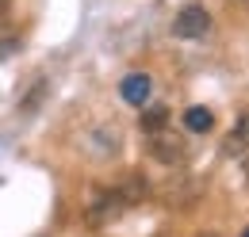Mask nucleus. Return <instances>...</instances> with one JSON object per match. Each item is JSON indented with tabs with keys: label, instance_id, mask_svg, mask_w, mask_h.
Returning a JSON list of instances; mask_svg holds the SVG:
<instances>
[{
	"label": "nucleus",
	"instance_id": "7",
	"mask_svg": "<svg viewBox=\"0 0 249 237\" xmlns=\"http://www.w3.org/2000/svg\"><path fill=\"white\" fill-rule=\"evenodd\" d=\"M146 191H150V187H146V180H138V176H130V180H123V184H119V195H123L126 207L142 203V199H146Z\"/></svg>",
	"mask_w": 249,
	"mask_h": 237
},
{
	"label": "nucleus",
	"instance_id": "11",
	"mask_svg": "<svg viewBox=\"0 0 249 237\" xmlns=\"http://www.w3.org/2000/svg\"><path fill=\"white\" fill-rule=\"evenodd\" d=\"M242 4H246V8H249V0H242Z\"/></svg>",
	"mask_w": 249,
	"mask_h": 237
},
{
	"label": "nucleus",
	"instance_id": "6",
	"mask_svg": "<svg viewBox=\"0 0 249 237\" xmlns=\"http://www.w3.org/2000/svg\"><path fill=\"white\" fill-rule=\"evenodd\" d=\"M184 126H188V130H196V134H207V130L215 126V111L203 107V103H196V107H188V111H184Z\"/></svg>",
	"mask_w": 249,
	"mask_h": 237
},
{
	"label": "nucleus",
	"instance_id": "8",
	"mask_svg": "<svg viewBox=\"0 0 249 237\" xmlns=\"http://www.w3.org/2000/svg\"><path fill=\"white\" fill-rule=\"evenodd\" d=\"M169 122V107H161V103H154V107H146L142 111V130L150 134V130H161Z\"/></svg>",
	"mask_w": 249,
	"mask_h": 237
},
{
	"label": "nucleus",
	"instance_id": "1",
	"mask_svg": "<svg viewBox=\"0 0 249 237\" xmlns=\"http://www.w3.org/2000/svg\"><path fill=\"white\" fill-rule=\"evenodd\" d=\"M146 146H150V157L161 161V165H169V169H177V165L188 157L184 138L173 134V130H165V126H161V130H150V142H146Z\"/></svg>",
	"mask_w": 249,
	"mask_h": 237
},
{
	"label": "nucleus",
	"instance_id": "4",
	"mask_svg": "<svg viewBox=\"0 0 249 237\" xmlns=\"http://www.w3.org/2000/svg\"><path fill=\"white\" fill-rule=\"evenodd\" d=\"M150 88H154V81H150L146 73H130V77L123 81V88H119V92H123V100H126V103L142 107V103L150 100Z\"/></svg>",
	"mask_w": 249,
	"mask_h": 237
},
{
	"label": "nucleus",
	"instance_id": "10",
	"mask_svg": "<svg viewBox=\"0 0 249 237\" xmlns=\"http://www.w3.org/2000/svg\"><path fill=\"white\" fill-rule=\"evenodd\" d=\"M196 237H215V234H196Z\"/></svg>",
	"mask_w": 249,
	"mask_h": 237
},
{
	"label": "nucleus",
	"instance_id": "12",
	"mask_svg": "<svg viewBox=\"0 0 249 237\" xmlns=\"http://www.w3.org/2000/svg\"><path fill=\"white\" fill-rule=\"evenodd\" d=\"M242 237H249V230H246V234H242Z\"/></svg>",
	"mask_w": 249,
	"mask_h": 237
},
{
	"label": "nucleus",
	"instance_id": "9",
	"mask_svg": "<svg viewBox=\"0 0 249 237\" xmlns=\"http://www.w3.org/2000/svg\"><path fill=\"white\" fill-rule=\"evenodd\" d=\"M246 184H249V153H246Z\"/></svg>",
	"mask_w": 249,
	"mask_h": 237
},
{
	"label": "nucleus",
	"instance_id": "5",
	"mask_svg": "<svg viewBox=\"0 0 249 237\" xmlns=\"http://www.w3.org/2000/svg\"><path fill=\"white\" fill-rule=\"evenodd\" d=\"M226 153H234V157H246V153H249V111H242L238 126L230 130V138H226Z\"/></svg>",
	"mask_w": 249,
	"mask_h": 237
},
{
	"label": "nucleus",
	"instance_id": "3",
	"mask_svg": "<svg viewBox=\"0 0 249 237\" xmlns=\"http://www.w3.org/2000/svg\"><path fill=\"white\" fill-rule=\"evenodd\" d=\"M207 31H211V16H207L203 4H188L184 12L173 19V34L177 38H203Z\"/></svg>",
	"mask_w": 249,
	"mask_h": 237
},
{
	"label": "nucleus",
	"instance_id": "2",
	"mask_svg": "<svg viewBox=\"0 0 249 237\" xmlns=\"http://www.w3.org/2000/svg\"><path fill=\"white\" fill-rule=\"evenodd\" d=\"M123 210H126V203H123V195H119V187H96L92 199H89V222L92 226H107Z\"/></svg>",
	"mask_w": 249,
	"mask_h": 237
}]
</instances>
